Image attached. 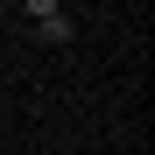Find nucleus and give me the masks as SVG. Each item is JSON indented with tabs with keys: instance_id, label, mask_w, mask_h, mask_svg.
<instances>
[{
	"instance_id": "f257e3e1",
	"label": "nucleus",
	"mask_w": 155,
	"mask_h": 155,
	"mask_svg": "<svg viewBox=\"0 0 155 155\" xmlns=\"http://www.w3.org/2000/svg\"><path fill=\"white\" fill-rule=\"evenodd\" d=\"M28 21L42 28V42H71V14L57 7V0H28Z\"/></svg>"
}]
</instances>
